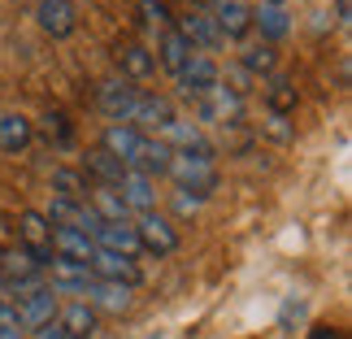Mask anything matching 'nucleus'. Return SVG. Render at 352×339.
Wrapping results in <instances>:
<instances>
[{"instance_id": "nucleus-1", "label": "nucleus", "mask_w": 352, "mask_h": 339, "mask_svg": "<svg viewBox=\"0 0 352 339\" xmlns=\"http://www.w3.org/2000/svg\"><path fill=\"white\" fill-rule=\"evenodd\" d=\"M170 179L179 183L183 196H196V200H209L218 192V166H213V157H200V153H174Z\"/></svg>"}, {"instance_id": "nucleus-2", "label": "nucleus", "mask_w": 352, "mask_h": 339, "mask_svg": "<svg viewBox=\"0 0 352 339\" xmlns=\"http://www.w3.org/2000/svg\"><path fill=\"white\" fill-rule=\"evenodd\" d=\"M18 239H22V252L31 256L39 270L52 265V256H57L52 252V222L39 209H22L18 213Z\"/></svg>"}, {"instance_id": "nucleus-3", "label": "nucleus", "mask_w": 352, "mask_h": 339, "mask_svg": "<svg viewBox=\"0 0 352 339\" xmlns=\"http://www.w3.org/2000/svg\"><path fill=\"white\" fill-rule=\"evenodd\" d=\"M174 83H179L183 96L205 100L209 91L222 83V70H218V61H213V57H205V52H192V57H187V65L174 74Z\"/></svg>"}, {"instance_id": "nucleus-4", "label": "nucleus", "mask_w": 352, "mask_h": 339, "mask_svg": "<svg viewBox=\"0 0 352 339\" xmlns=\"http://www.w3.org/2000/svg\"><path fill=\"white\" fill-rule=\"evenodd\" d=\"M135 235H140V248L144 252H157V256H170L174 248H179V230L170 226V218H161V213H140V218L131 222Z\"/></svg>"}, {"instance_id": "nucleus-5", "label": "nucleus", "mask_w": 352, "mask_h": 339, "mask_svg": "<svg viewBox=\"0 0 352 339\" xmlns=\"http://www.w3.org/2000/svg\"><path fill=\"white\" fill-rule=\"evenodd\" d=\"M87 270L100 283H122V287H135V283L144 278V270H140L135 256H122V252H109V248H96V252H91Z\"/></svg>"}, {"instance_id": "nucleus-6", "label": "nucleus", "mask_w": 352, "mask_h": 339, "mask_svg": "<svg viewBox=\"0 0 352 339\" xmlns=\"http://www.w3.org/2000/svg\"><path fill=\"white\" fill-rule=\"evenodd\" d=\"M135 100H140V87H135L131 78H109V83H100V91H96V105H100V113L109 118V127L113 122H131Z\"/></svg>"}, {"instance_id": "nucleus-7", "label": "nucleus", "mask_w": 352, "mask_h": 339, "mask_svg": "<svg viewBox=\"0 0 352 339\" xmlns=\"http://www.w3.org/2000/svg\"><path fill=\"white\" fill-rule=\"evenodd\" d=\"M57 309H61V300H57V292L48 287H39V292H31V296H22L18 305H13V314H18V331L26 335V331H39L44 322H52L57 318Z\"/></svg>"}, {"instance_id": "nucleus-8", "label": "nucleus", "mask_w": 352, "mask_h": 339, "mask_svg": "<svg viewBox=\"0 0 352 339\" xmlns=\"http://www.w3.org/2000/svg\"><path fill=\"white\" fill-rule=\"evenodd\" d=\"M174 122V105L166 100V96H157V91H140V100H135V113H131V127L135 131H153V135H161Z\"/></svg>"}, {"instance_id": "nucleus-9", "label": "nucleus", "mask_w": 352, "mask_h": 339, "mask_svg": "<svg viewBox=\"0 0 352 339\" xmlns=\"http://www.w3.org/2000/svg\"><path fill=\"white\" fill-rule=\"evenodd\" d=\"M83 305H91L96 314H126V309L135 305V287L91 278V283H87V292H83Z\"/></svg>"}, {"instance_id": "nucleus-10", "label": "nucleus", "mask_w": 352, "mask_h": 339, "mask_svg": "<svg viewBox=\"0 0 352 339\" xmlns=\"http://www.w3.org/2000/svg\"><path fill=\"white\" fill-rule=\"evenodd\" d=\"M161 144L170 148V153H200V157H213V144L200 135V127L196 122H187V118H174L166 131L157 135Z\"/></svg>"}, {"instance_id": "nucleus-11", "label": "nucleus", "mask_w": 352, "mask_h": 339, "mask_svg": "<svg viewBox=\"0 0 352 339\" xmlns=\"http://www.w3.org/2000/svg\"><path fill=\"white\" fill-rule=\"evenodd\" d=\"M174 31L192 44V52L222 48V31H218V22H213V13H183V18L174 22Z\"/></svg>"}, {"instance_id": "nucleus-12", "label": "nucleus", "mask_w": 352, "mask_h": 339, "mask_svg": "<svg viewBox=\"0 0 352 339\" xmlns=\"http://www.w3.org/2000/svg\"><path fill=\"white\" fill-rule=\"evenodd\" d=\"M113 192L122 196V205H126V213H153L157 209V183L153 179H144V174H135V170H126L122 174V183L113 187Z\"/></svg>"}, {"instance_id": "nucleus-13", "label": "nucleus", "mask_w": 352, "mask_h": 339, "mask_svg": "<svg viewBox=\"0 0 352 339\" xmlns=\"http://www.w3.org/2000/svg\"><path fill=\"white\" fill-rule=\"evenodd\" d=\"M170 161H174L170 148L161 144L157 135H144L140 153H135V161H131L126 170H135V174H144V179H153V183H157V179H166V174H170Z\"/></svg>"}, {"instance_id": "nucleus-14", "label": "nucleus", "mask_w": 352, "mask_h": 339, "mask_svg": "<svg viewBox=\"0 0 352 339\" xmlns=\"http://www.w3.org/2000/svg\"><path fill=\"white\" fill-rule=\"evenodd\" d=\"M52 322H57V327H61L65 335H70V339H91V335L100 331V314H96L91 305H83V300H70V305H61Z\"/></svg>"}, {"instance_id": "nucleus-15", "label": "nucleus", "mask_w": 352, "mask_h": 339, "mask_svg": "<svg viewBox=\"0 0 352 339\" xmlns=\"http://www.w3.org/2000/svg\"><path fill=\"white\" fill-rule=\"evenodd\" d=\"M213 22H218V31H222V44L226 39H243L252 31V5L248 0H218Z\"/></svg>"}, {"instance_id": "nucleus-16", "label": "nucleus", "mask_w": 352, "mask_h": 339, "mask_svg": "<svg viewBox=\"0 0 352 339\" xmlns=\"http://www.w3.org/2000/svg\"><path fill=\"white\" fill-rule=\"evenodd\" d=\"M35 18H39V26H44V35H52V39L74 35V26H78V13H74L70 0H39Z\"/></svg>"}, {"instance_id": "nucleus-17", "label": "nucleus", "mask_w": 352, "mask_h": 339, "mask_svg": "<svg viewBox=\"0 0 352 339\" xmlns=\"http://www.w3.org/2000/svg\"><path fill=\"white\" fill-rule=\"evenodd\" d=\"M140 144H144V131H135L131 122H113V127L104 131V140H100V148H104L109 157H118L122 166H131V161H135Z\"/></svg>"}, {"instance_id": "nucleus-18", "label": "nucleus", "mask_w": 352, "mask_h": 339, "mask_svg": "<svg viewBox=\"0 0 352 339\" xmlns=\"http://www.w3.org/2000/svg\"><path fill=\"white\" fill-rule=\"evenodd\" d=\"M239 113H243V96L226 91L222 83L200 100V122H222V127H226V122H239Z\"/></svg>"}, {"instance_id": "nucleus-19", "label": "nucleus", "mask_w": 352, "mask_h": 339, "mask_svg": "<svg viewBox=\"0 0 352 339\" xmlns=\"http://www.w3.org/2000/svg\"><path fill=\"white\" fill-rule=\"evenodd\" d=\"M52 252L65 256V261L87 265V261H91V252H96V243H91L83 230H74V226H52Z\"/></svg>"}, {"instance_id": "nucleus-20", "label": "nucleus", "mask_w": 352, "mask_h": 339, "mask_svg": "<svg viewBox=\"0 0 352 339\" xmlns=\"http://www.w3.org/2000/svg\"><path fill=\"white\" fill-rule=\"evenodd\" d=\"M252 26L261 31V39L278 44V39L292 35V13H287V5H256L252 9Z\"/></svg>"}, {"instance_id": "nucleus-21", "label": "nucleus", "mask_w": 352, "mask_h": 339, "mask_svg": "<svg viewBox=\"0 0 352 339\" xmlns=\"http://www.w3.org/2000/svg\"><path fill=\"white\" fill-rule=\"evenodd\" d=\"M187 57H192V44H187V39L174 31V26H170V31H161V39H157V57H153L161 70L179 74L183 65H187Z\"/></svg>"}, {"instance_id": "nucleus-22", "label": "nucleus", "mask_w": 352, "mask_h": 339, "mask_svg": "<svg viewBox=\"0 0 352 339\" xmlns=\"http://www.w3.org/2000/svg\"><path fill=\"white\" fill-rule=\"evenodd\" d=\"M96 248L135 256V252H140V235H135L131 222H100V230H96Z\"/></svg>"}, {"instance_id": "nucleus-23", "label": "nucleus", "mask_w": 352, "mask_h": 339, "mask_svg": "<svg viewBox=\"0 0 352 339\" xmlns=\"http://www.w3.org/2000/svg\"><path fill=\"white\" fill-rule=\"evenodd\" d=\"M113 57H118V65H122V78H131V83H135V78H148V74L157 70L153 52H148L144 44H118Z\"/></svg>"}, {"instance_id": "nucleus-24", "label": "nucleus", "mask_w": 352, "mask_h": 339, "mask_svg": "<svg viewBox=\"0 0 352 339\" xmlns=\"http://www.w3.org/2000/svg\"><path fill=\"white\" fill-rule=\"evenodd\" d=\"M87 209L96 213L100 222H131L126 205H122V196L113 192V187H91L87 192Z\"/></svg>"}, {"instance_id": "nucleus-25", "label": "nucleus", "mask_w": 352, "mask_h": 339, "mask_svg": "<svg viewBox=\"0 0 352 339\" xmlns=\"http://www.w3.org/2000/svg\"><path fill=\"white\" fill-rule=\"evenodd\" d=\"M31 135H35V127L22 113H0V148L5 153H22L31 144Z\"/></svg>"}, {"instance_id": "nucleus-26", "label": "nucleus", "mask_w": 352, "mask_h": 339, "mask_svg": "<svg viewBox=\"0 0 352 339\" xmlns=\"http://www.w3.org/2000/svg\"><path fill=\"white\" fill-rule=\"evenodd\" d=\"M87 170H91V179H96V187H118V183H122V174H126V166H122L118 157H109L104 148L87 153Z\"/></svg>"}, {"instance_id": "nucleus-27", "label": "nucleus", "mask_w": 352, "mask_h": 339, "mask_svg": "<svg viewBox=\"0 0 352 339\" xmlns=\"http://www.w3.org/2000/svg\"><path fill=\"white\" fill-rule=\"evenodd\" d=\"M52 196H61V200H87L83 174L70 170V166H57V170H52Z\"/></svg>"}, {"instance_id": "nucleus-28", "label": "nucleus", "mask_w": 352, "mask_h": 339, "mask_svg": "<svg viewBox=\"0 0 352 339\" xmlns=\"http://www.w3.org/2000/svg\"><path fill=\"white\" fill-rule=\"evenodd\" d=\"M265 105H270L274 118H283L287 109H296V87L287 83V78H274V83L265 87Z\"/></svg>"}, {"instance_id": "nucleus-29", "label": "nucleus", "mask_w": 352, "mask_h": 339, "mask_svg": "<svg viewBox=\"0 0 352 339\" xmlns=\"http://www.w3.org/2000/svg\"><path fill=\"white\" fill-rule=\"evenodd\" d=\"M239 65H243L248 74H270V70H274V48H270V44H252V48H243Z\"/></svg>"}, {"instance_id": "nucleus-30", "label": "nucleus", "mask_w": 352, "mask_h": 339, "mask_svg": "<svg viewBox=\"0 0 352 339\" xmlns=\"http://www.w3.org/2000/svg\"><path fill=\"white\" fill-rule=\"evenodd\" d=\"M78 209H83V200H61V196H52V205H48L44 218H48L52 226H74V222H78Z\"/></svg>"}, {"instance_id": "nucleus-31", "label": "nucleus", "mask_w": 352, "mask_h": 339, "mask_svg": "<svg viewBox=\"0 0 352 339\" xmlns=\"http://www.w3.org/2000/svg\"><path fill=\"white\" fill-rule=\"evenodd\" d=\"M140 13H144L148 26H157V31H170V22H174L166 0H140Z\"/></svg>"}, {"instance_id": "nucleus-32", "label": "nucleus", "mask_w": 352, "mask_h": 339, "mask_svg": "<svg viewBox=\"0 0 352 339\" xmlns=\"http://www.w3.org/2000/svg\"><path fill=\"white\" fill-rule=\"evenodd\" d=\"M44 135H48V140H57L61 148L74 140V131L65 127V118H61V113H48V118H44Z\"/></svg>"}, {"instance_id": "nucleus-33", "label": "nucleus", "mask_w": 352, "mask_h": 339, "mask_svg": "<svg viewBox=\"0 0 352 339\" xmlns=\"http://www.w3.org/2000/svg\"><path fill=\"white\" fill-rule=\"evenodd\" d=\"M248 83H252V74L243 70V65H235V70L226 74V91H235V96H243V91H248Z\"/></svg>"}, {"instance_id": "nucleus-34", "label": "nucleus", "mask_w": 352, "mask_h": 339, "mask_svg": "<svg viewBox=\"0 0 352 339\" xmlns=\"http://www.w3.org/2000/svg\"><path fill=\"white\" fill-rule=\"evenodd\" d=\"M35 339H70V335H65L61 327H57V322H44V327H39V331H31Z\"/></svg>"}, {"instance_id": "nucleus-35", "label": "nucleus", "mask_w": 352, "mask_h": 339, "mask_svg": "<svg viewBox=\"0 0 352 339\" xmlns=\"http://www.w3.org/2000/svg\"><path fill=\"white\" fill-rule=\"evenodd\" d=\"M174 209H179V213H196V209H200V200H196V196H183V192H179V196H174Z\"/></svg>"}, {"instance_id": "nucleus-36", "label": "nucleus", "mask_w": 352, "mask_h": 339, "mask_svg": "<svg viewBox=\"0 0 352 339\" xmlns=\"http://www.w3.org/2000/svg\"><path fill=\"white\" fill-rule=\"evenodd\" d=\"M5 327H18V314H13L9 300H0V331H5Z\"/></svg>"}, {"instance_id": "nucleus-37", "label": "nucleus", "mask_w": 352, "mask_h": 339, "mask_svg": "<svg viewBox=\"0 0 352 339\" xmlns=\"http://www.w3.org/2000/svg\"><path fill=\"white\" fill-rule=\"evenodd\" d=\"M0 339H22V331L18 327H5V331H0Z\"/></svg>"}, {"instance_id": "nucleus-38", "label": "nucleus", "mask_w": 352, "mask_h": 339, "mask_svg": "<svg viewBox=\"0 0 352 339\" xmlns=\"http://www.w3.org/2000/svg\"><path fill=\"white\" fill-rule=\"evenodd\" d=\"M261 5H283V0H261Z\"/></svg>"}, {"instance_id": "nucleus-39", "label": "nucleus", "mask_w": 352, "mask_h": 339, "mask_svg": "<svg viewBox=\"0 0 352 339\" xmlns=\"http://www.w3.org/2000/svg\"><path fill=\"white\" fill-rule=\"evenodd\" d=\"M200 5H209V0H200Z\"/></svg>"}, {"instance_id": "nucleus-40", "label": "nucleus", "mask_w": 352, "mask_h": 339, "mask_svg": "<svg viewBox=\"0 0 352 339\" xmlns=\"http://www.w3.org/2000/svg\"><path fill=\"white\" fill-rule=\"evenodd\" d=\"M0 256H5V248H0Z\"/></svg>"}]
</instances>
